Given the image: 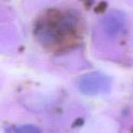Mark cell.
<instances>
[{
	"label": "cell",
	"mask_w": 133,
	"mask_h": 133,
	"mask_svg": "<svg viewBox=\"0 0 133 133\" xmlns=\"http://www.w3.org/2000/svg\"><path fill=\"white\" fill-rule=\"evenodd\" d=\"M78 88L80 92L85 95L98 96L109 92L111 89V80L103 73H88L79 78Z\"/></svg>",
	"instance_id": "cell-2"
},
{
	"label": "cell",
	"mask_w": 133,
	"mask_h": 133,
	"mask_svg": "<svg viewBox=\"0 0 133 133\" xmlns=\"http://www.w3.org/2000/svg\"><path fill=\"white\" fill-rule=\"evenodd\" d=\"M9 133H40L38 128L33 125H23L20 127H17L11 129Z\"/></svg>",
	"instance_id": "cell-4"
},
{
	"label": "cell",
	"mask_w": 133,
	"mask_h": 133,
	"mask_svg": "<svg viewBox=\"0 0 133 133\" xmlns=\"http://www.w3.org/2000/svg\"><path fill=\"white\" fill-rule=\"evenodd\" d=\"M82 23L72 10L53 8L43 13L34 26L38 43L51 51H62L76 46L82 37Z\"/></svg>",
	"instance_id": "cell-1"
},
{
	"label": "cell",
	"mask_w": 133,
	"mask_h": 133,
	"mask_svg": "<svg viewBox=\"0 0 133 133\" xmlns=\"http://www.w3.org/2000/svg\"><path fill=\"white\" fill-rule=\"evenodd\" d=\"M126 26L125 17L121 13L113 11L109 13L103 19V30L109 37H118L124 33Z\"/></svg>",
	"instance_id": "cell-3"
}]
</instances>
